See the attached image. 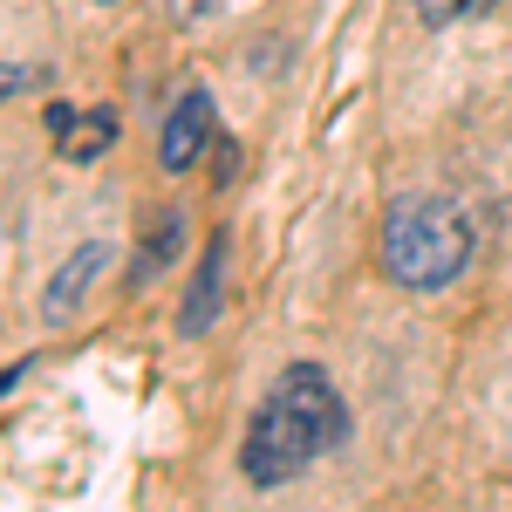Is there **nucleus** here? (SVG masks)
Returning a JSON list of instances; mask_svg holds the SVG:
<instances>
[{
  "instance_id": "nucleus-10",
  "label": "nucleus",
  "mask_w": 512,
  "mask_h": 512,
  "mask_svg": "<svg viewBox=\"0 0 512 512\" xmlns=\"http://www.w3.org/2000/svg\"><path fill=\"white\" fill-rule=\"evenodd\" d=\"M96 7H110V0H96Z\"/></svg>"
},
{
  "instance_id": "nucleus-2",
  "label": "nucleus",
  "mask_w": 512,
  "mask_h": 512,
  "mask_svg": "<svg viewBox=\"0 0 512 512\" xmlns=\"http://www.w3.org/2000/svg\"><path fill=\"white\" fill-rule=\"evenodd\" d=\"M383 267L410 294H437L472 267V219L451 198H396L383 219Z\"/></svg>"
},
{
  "instance_id": "nucleus-5",
  "label": "nucleus",
  "mask_w": 512,
  "mask_h": 512,
  "mask_svg": "<svg viewBox=\"0 0 512 512\" xmlns=\"http://www.w3.org/2000/svg\"><path fill=\"white\" fill-rule=\"evenodd\" d=\"M219 301H226V233L205 246V260H198V274H192V294H185L178 328H185V335H205V328L219 321Z\"/></svg>"
},
{
  "instance_id": "nucleus-3",
  "label": "nucleus",
  "mask_w": 512,
  "mask_h": 512,
  "mask_svg": "<svg viewBox=\"0 0 512 512\" xmlns=\"http://www.w3.org/2000/svg\"><path fill=\"white\" fill-rule=\"evenodd\" d=\"M205 144H212V96H205V89H185V96L171 103L164 130H158V164L171 178H185V171L205 158Z\"/></svg>"
},
{
  "instance_id": "nucleus-4",
  "label": "nucleus",
  "mask_w": 512,
  "mask_h": 512,
  "mask_svg": "<svg viewBox=\"0 0 512 512\" xmlns=\"http://www.w3.org/2000/svg\"><path fill=\"white\" fill-rule=\"evenodd\" d=\"M110 267V239H89V246H76L62 267H55V280H48V294H41V315L48 321H69L82 308V294H89V280Z\"/></svg>"
},
{
  "instance_id": "nucleus-7",
  "label": "nucleus",
  "mask_w": 512,
  "mask_h": 512,
  "mask_svg": "<svg viewBox=\"0 0 512 512\" xmlns=\"http://www.w3.org/2000/svg\"><path fill=\"white\" fill-rule=\"evenodd\" d=\"M499 0H417V14H424V28H458V21H478V14H492Z\"/></svg>"
},
{
  "instance_id": "nucleus-9",
  "label": "nucleus",
  "mask_w": 512,
  "mask_h": 512,
  "mask_svg": "<svg viewBox=\"0 0 512 512\" xmlns=\"http://www.w3.org/2000/svg\"><path fill=\"white\" fill-rule=\"evenodd\" d=\"M212 7H219V0H171V14H178V21H205Z\"/></svg>"
},
{
  "instance_id": "nucleus-6",
  "label": "nucleus",
  "mask_w": 512,
  "mask_h": 512,
  "mask_svg": "<svg viewBox=\"0 0 512 512\" xmlns=\"http://www.w3.org/2000/svg\"><path fill=\"white\" fill-rule=\"evenodd\" d=\"M110 144H117V110H89V117H69V130H55V151L69 164H89Z\"/></svg>"
},
{
  "instance_id": "nucleus-1",
  "label": "nucleus",
  "mask_w": 512,
  "mask_h": 512,
  "mask_svg": "<svg viewBox=\"0 0 512 512\" xmlns=\"http://www.w3.org/2000/svg\"><path fill=\"white\" fill-rule=\"evenodd\" d=\"M342 437H349V410H342V396L328 383V369L321 362H294V369H280L267 403L253 410L246 444H239V472L253 485H287Z\"/></svg>"
},
{
  "instance_id": "nucleus-8",
  "label": "nucleus",
  "mask_w": 512,
  "mask_h": 512,
  "mask_svg": "<svg viewBox=\"0 0 512 512\" xmlns=\"http://www.w3.org/2000/svg\"><path fill=\"white\" fill-rule=\"evenodd\" d=\"M48 82V69H0V103H14L21 89H41Z\"/></svg>"
}]
</instances>
